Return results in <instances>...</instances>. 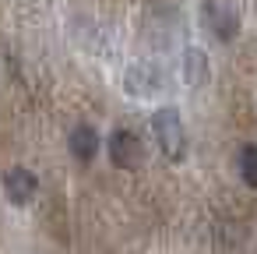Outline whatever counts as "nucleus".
I'll use <instances>...</instances> for the list:
<instances>
[{
    "mask_svg": "<svg viewBox=\"0 0 257 254\" xmlns=\"http://www.w3.org/2000/svg\"><path fill=\"white\" fill-rule=\"evenodd\" d=\"M152 131H155V138H159V145H162V152L169 159H183L187 141H183V120H180L176 106H162L152 117Z\"/></svg>",
    "mask_w": 257,
    "mask_h": 254,
    "instance_id": "obj_1",
    "label": "nucleus"
},
{
    "mask_svg": "<svg viewBox=\"0 0 257 254\" xmlns=\"http://www.w3.org/2000/svg\"><path fill=\"white\" fill-rule=\"evenodd\" d=\"M109 162L120 170H138L145 162V145L134 131H113L109 138Z\"/></svg>",
    "mask_w": 257,
    "mask_h": 254,
    "instance_id": "obj_2",
    "label": "nucleus"
},
{
    "mask_svg": "<svg viewBox=\"0 0 257 254\" xmlns=\"http://www.w3.org/2000/svg\"><path fill=\"white\" fill-rule=\"evenodd\" d=\"M36 191H39V180H36L29 170L15 166V170L4 173V194H8L15 205H29V201L36 198Z\"/></svg>",
    "mask_w": 257,
    "mask_h": 254,
    "instance_id": "obj_3",
    "label": "nucleus"
},
{
    "mask_svg": "<svg viewBox=\"0 0 257 254\" xmlns=\"http://www.w3.org/2000/svg\"><path fill=\"white\" fill-rule=\"evenodd\" d=\"M201 15H204V25H208L218 39H232V36H236V29H239L236 15H232L225 4H218V0H208V4L201 8Z\"/></svg>",
    "mask_w": 257,
    "mask_h": 254,
    "instance_id": "obj_4",
    "label": "nucleus"
},
{
    "mask_svg": "<svg viewBox=\"0 0 257 254\" xmlns=\"http://www.w3.org/2000/svg\"><path fill=\"white\" fill-rule=\"evenodd\" d=\"M95 148H99V134H95V127L78 124V127L71 131V152H74V159L88 162V159L95 155Z\"/></svg>",
    "mask_w": 257,
    "mask_h": 254,
    "instance_id": "obj_5",
    "label": "nucleus"
},
{
    "mask_svg": "<svg viewBox=\"0 0 257 254\" xmlns=\"http://www.w3.org/2000/svg\"><path fill=\"white\" fill-rule=\"evenodd\" d=\"M183 64H187V67H183V74H187V81H190V85H201V81L208 78V60H204V53H201V50H194V46H190V50L183 53Z\"/></svg>",
    "mask_w": 257,
    "mask_h": 254,
    "instance_id": "obj_6",
    "label": "nucleus"
},
{
    "mask_svg": "<svg viewBox=\"0 0 257 254\" xmlns=\"http://www.w3.org/2000/svg\"><path fill=\"white\" fill-rule=\"evenodd\" d=\"M239 177L246 187H257V145L239 148Z\"/></svg>",
    "mask_w": 257,
    "mask_h": 254,
    "instance_id": "obj_7",
    "label": "nucleus"
}]
</instances>
